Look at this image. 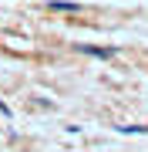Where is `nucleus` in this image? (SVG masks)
<instances>
[{
  "label": "nucleus",
  "mask_w": 148,
  "mask_h": 152,
  "mask_svg": "<svg viewBox=\"0 0 148 152\" xmlns=\"http://www.w3.org/2000/svg\"><path fill=\"white\" fill-rule=\"evenodd\" d=\"M81 54H91V58H115V48H88V44H77Z\"/></svg>",
  "instance_id": "1"
},
{
  "label": "nucleus",
  "mask_w": 148,
  "mask_h": 152,
  "mask_svg": "<svg viewBox=\"0 0 148 152\" xmlns=\"http://www.w3.org/2000/svg\"><path fill=\"white\" fill-rule=\"evenodd\" d=\"M121 132H128V135H135V132H148V125H121Z\"/></svg>",
  "instance_id": "2"
},
{
  "label": "nucleus",
  "mask_w": 148,
  "mask_h": 152,
  "mask_svg": "<svg viewBox=\"0 0 148 152\" xmlns=\"http://www.w3.org/2000/svg\"><path fill=\"white\" fill-rule=\"evenodd\" d=\"M54 10H77V4H51Z\"/></svg>",
  "instance_id": "3"
}]
</instances>
